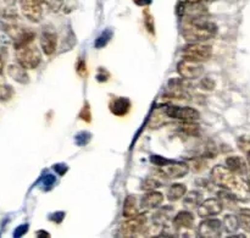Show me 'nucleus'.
I'll list each match as a JSON object with an SVG mask.
<instances>
[{"mask_svg":"<svg viewBox=\"0 0 250 238\" xmlns=\"http://www.w3.org/2000/svg\"><path fill=\"white\" fill-rule=\"evenodd\" d=\"M211 180L222 190L229 191L239 202L250 200V187L244 176L237 175L224 165H216L211 170Z\"/></svg>","mask_w":250,"mask_h":238,"instance_id":"obj_1","label":"nucleus"},{"mask_svg":"<svg viewBox=\"0 0 250 238\" xmlns=\"http://www.w3.org/2000/svg\"><path fill=\"white\" fill-rule=\"evenodd\" d=\"M217 33V26L205 17L185 19L182 36L187 43H204L214 38Z\"/></svg>","mask_w":250,"mask_h":238,"instance_id":"obj_2","label":"nucleus"},{"mask_svg":"<svg viewBox=\"0 0 250 238\" xmlns=\"http://www.w3.org/2000/svg\"><path fill=\"white\" fill-rule=\"evenodd\" d=\"M146 222H148V217L144 213H138L134 216L127 217L126 221L122 222L120 226V235L122 237L143 236L144 232L148 231Z\"/></svg>","mask_w":250,"mask_h":238,"instance_id":"obj_3","label":"nucleus"},{"mask_svg":"<svg viewBox=\"0 0 250 238\" xmlns=\"http://www.w3.org/2000/svg\"><path fill=\"white\" fill-rule=\"evenodd\" d=\"M16 60L19 65L24 67L26 70H33L38 67L42 61V53L33 44L16 48Z\"/></svg>","mask_w":250,"mask_h":238,"instance_id":"obj_4","label":"nucleus"},{"mask_svg":"<svg viewBox=\"0 0 250 238\" xmlns=\"http://www.w3.org/2000/svg\"><path fill=\"white\" fill-rule=\"evenodd\" d=\"M183 59L204 63L212 56V48L204 43H188L182 49Z\"/></svg>","mask_w":250,"mask_h":238,"instance_id":"obj_5","label":"nucleus"},{"mask_svg":"<svg viewBox=\"0 0 250 238\" xmlns=\"http://www.w3.org/2000/svg\"><path fill=\"white\" fill-rule=\"evenodd\" d=\"M165 114L171 119L180 120V121H197L200 119V112L190 107L166 105Z\"/></svg>","mask_w":250,"mask_h":238,"instance_id":"obj_6","label":"nucleus"},{"mask_svg":"<svg viewBox=\"0 0 250 238\" xmlns=\"http://www.w3.org/2000/svg\"><path fill=\"white\" fill-rule=\"evenodd\" d=\"M177 72L185 80H197L203 76L204 67L202 66V63L183 59L177 64Z\"/></svg>","mask_w":250,"mask_h":238,"instance_id":"obj_7","label":"nucleus"},{"mask_svg":"<svg viewBox=\"0 0 250 238\" xmlns=\"http://www.w3.org/2000/svg\"><path fill=\"white\" fill-rule=\"evenodd\" d=\"M43 2L42 0H20L22 15L31 22H39L43 16Z\"/></svg>","mask_w":250,"mask_h":238,"instance_id":"obj_8","label":"nucleus"},{"mask_svg":"<svg viewBox=\"0 0 250 238\" xmlns=\"http://www.w3.org/2000/svg\"><path fill=\"white\" fill-rule=\"evenodd\" d=\"M222 222L212 217H205L198 226V236L203 238H217L222 236Z\"/></svg>","mask_w":250,"mask_h":238,"instance_id":"obj_9","label":"nucleus"},{"mask_svg":"<svg viewBox=\"0 0 250 238\" xmlns=\"http://www.w3.org/2000/svg\"><path fill=\"white\" fill-rule=\"evenodd\" d=\"M178 14L185 19H197L208 16V7L204 2L183 1L178 5Z\"/></svg>","mask_w":250,"mask_h":238,"instance_id":"obj_10","label":"nucleus"},{"mask_svg":"<svg viewBox=\"0 0 250 238\" xmlns=\"http://www.w3.org/2000/svg\"><path fill=\"white\" fill-rule=\"evenodd\" d=\"M189 173V165L186 161H172L168 165L163 166L160 173L168 180H178L185 177Z\"/></svg>","mask_w":250,"mask_h":238,"instance_id":"obj_11","label":"nucleus"},{"mask_svg":"<svg viewBox=\"0 0 250 238\" xmlns=\"http://www.w3.org/2000/svg\"><path fill=\"white\" fill-rule=\"evenodd\" d=\"M224 210V205L220 202L219 198H209L207 200H203L198 207V215L200 217H212L221 214Z\"/></svg>","mask_w":250,"mask_h":238,"instance_id":"obj_12","label":"nucleus"},{"mask_svg":"<svg viewBox=\"0 0 250 238\" xmlns=\"http://www.w3.org/2000/svg\"><path fill=\"white\" fill-rule=\"evenodd\" d=\"M173 226L178 232H192L193 224H194V215L190 213V210H183L177 213L172 221Z\"/></svg>","mask_w":250,"mask_h":238,"instance_id":"obj_13","label":"nucleus"},{"mask_svg":"<svg viewBox=\"0 0 250 238\" xmlns=\"http://www.w3.org/2000/svg\"><path fill=\"white\" fill-rule=\"evenodd\" d=\"M164 203V195L159 191H148V193L142 197L141 200V209L143 210H154V209H158L161 204Z\"/></svg>","mask_w":250,"mask_h":238,"instance_id":"obj_14","label":"nucleus"},{"mask_svg":"<svg viewBox=\"0 0 250 238\" xmlns=\"http://www.w3.org/2000/svg\"><path fill=\"white\" fill-rule=\"evenodd\" d=\"M58 46V36L53 31H44L41 36V48L45 55L50 56L55 53Z\"/></svg>","mask_w":250,"mask_h":238,"instance_id":"obj_15","label":"nucleus"},{"mask_svg":"<svg viewBox=\"0 0 250 238\" xmlns=\"http://www.w3.org/2000/svg\"><path fill=\"white\" fill-rule=\"evenodd\" d=\"M109 109L115 116H125L128 114L129 109H131V102L128 98L125 97H117L110 102Z\"/></svg>","mask_w":250,"mask_h":238,"instance_id":"obj_16","label":"nucleus"},{"mask_svg":"<svg viewBox=\"0 0 250 238\" xmlns=\"http://www.w3.org/2000/svg\"><path fill=\"white\" fill-rule=\"evenodd\" d=\"M226 168H229V170L233 171L237 175H248V166H247V163L241 156H229L226 159Z\"/></svg>","mask_w":250,"mask_h":238,"instance_id":"obj_17","label":"nucleus"},{"mask_svg":"<svg viewBox=\"0 0 250 238\" xmlns=\"http://www.w3.org/2000/svg\"><path fill=\"white\" fill-rule=\"evenodd\" d=\"M7 73H9L10 77L14 81H16L17 83H21V85H27L29 82L28 73H27L26 68L22 67L19 64H11L7 67Z\"/></svg>","mask_w":250,"mask_h":238,"instance_id":"obj_18","label":"nucleus"},{"mask_svg":"<svg viewBox=\"0 0 250 238\" xmlns=\"http://www.w3.org/2000/svg\"><path fill=\"white\" fill-rule=\"evenodd\" d=\"M139 203H138V198L136 195H127L126 199L124 202V214L125 217H132L134 215H137L139 213Z\"/></svg>","mask_w":250,"mask_h":238,"instance_id":"obj_19","label":"nucleus"},{"mask_svg":"<svg viewBox=\"0 0 250 238\" xmlns=\"http://www.w3.org/2000/svg\"><path fill=\"white\" fill-rule=\"evenodd\" d=\"M185 199H183V205L187 208L188 210L197 209L203 202V195L197 192V191H192V192H187L185 195Z\"/></svg>","mask_w":250,"mask_h":238,"instance_id":"obj_20","label":"nucleus"},{"mask_svg":"<svg viewBox=\"0 0 250 238\" xmlns=\"http://www.w3.org/2000/svg\"><path fill=\"white\" fill-rule=\"evenodd\" d=\"M186 193H187V186L183 183H173L167 191V199L170 202H177L185 197Z\"/></svg>","mask_w":250,"mask_h":238,"instance_id":"obj_21","label":"nucleus"},{"mask_svg":"<svg viewBox=\"0 0 250 238\" xmlns=\"http://www.w3.org/2000/svg\"><path fill=\"white\" fill-rule=\"evenodd\" d=\"M217 198H219L220 202L222 203L224 208L227 207L229 209H233V208H236L237 203L239 202L233 193H231L229 191H226V190L220 191V192L217 193Z\"/></svg>","mask_w":250,"mask_h":238,"instance_id":"obj_22","label":"nucleus"},{"mask_svg":"<svg viewBox=\"0 0 250 238\" xmlns=\"http://www.w3.org/2000/svg\"><path fill=\"white\" fill-rule=\"evenodd\" d=\"M178 131L187 136L197 137L200 134V126L195 121H183L178 126Z\"/></svg>","mask_w":250,"mask_h":238,"instance_id":"obj_23","label":"nucleus"},{"mask_svg":"<svg viewBox=\"0 0 250 238\" xmlns=\"http://www.w3.org/2000/svg\"><path fill=\"white\" fill-rule=\"evenodd\" d=\"M222 227H224V230L227 234H234V232H237L239 229L238 216L233 214L226 215L224 217V221H222Z\"/></svg>","mask_w":250,"mask_h":238,"instance_id":"obj_24","label":"nucleus"},{"mask_svg":"<svg viewBox=\"0 0 250 238\" xmlns=\"http://www.w3.org/2000/svg\"><path fill=\"white\" fill-rule=\"evenodd\" d=\"M237 216H238L239 227H242V230L247 234H250V209L243 208V209L239 210Z\"/></svg>","mask_w":250,"mask_h":238,"instance_id":"obj_25","label":"nucleus"},{"mask_svg":"<svg viewBox=\"0 0 250 238\" xmlns=\"http://www.w3.org/2000/svg\"><path fill=\"white\" fill-rule=\"evenodd\" d=\"M143 15L146 28L148 29L151 34H155V21H154V17L153 15H151V12L149 11V9H146L143 11Z\"/></svg>","mask_w":250,"mask_h":238,"instance_id":"obj_26","label":"nucleus"},{"mask_svg":"<svg viewBox=\"0 0 250 238\" xmlns=\"http://www.w3.org/2000/svg\"><path fill=\"white\" fill-rule=\"evenodd\" d=\"M161 185H163V183H161V181L158 180L156 177H148L146 181H144L143 185H142V188L148 192V191L158 190L159 187H161Z\"/></svg>","mask_w":250,"mask_h":238,"instance_id":"obj_27","label":"nucleus"},{"mask_svg":"<svg viewBox=\"0 0 250 238\" xmlns=\"http://www.w3.org/2000/svg\"><path fill=\"white\" fill-rule=\"evenodd\" d=\"M111 36H112V32L109 31V29L103 32V33L98 37L97 41H95V43H94L95 48H104V46L109 43L110 39H111Z\"/></svg>","mask_w":250,"mask_h":238,"instance_id":"obj_28","label":"nucleus"},{"mask_svg":"<svg viewBox=\"0 0 250 238\" xmlns=\"http://www.w3.org/2000/svg\"><path fill=\"white\" fill-rule=\"evenodd\" d=\"M14 95V89L9 85H0V102H9Z\"/></svg>","mask_w":250,"mask_h":238,"instance_id":"obj_29","label":"nucleus"},{"mask_svg":"<svg viewBox=\"0 0 250 238\" xmlns=\"http://www.w3.org/2000/svg\"><path fill=\"white\" fill-rule=\"evenodd\" d=\"M199 87L204 90L215 89V81L210 77H204L199 83Z\"/></svg>","mask_w":250,"mask_h":238,"instance_id":"obj_30","label":"nucleus"},{"mask_svg":"<svg viewBox=\"0 0 250 238\" xmlns=\"http://www.w3.org/2000/svg\"><path fill=\"white\" fill-rule=\"evenodd\" d=\"M150 160H151V163L155 164V165H158V166H161V168H163V166L168 165V164H171L173 161V160H171V159L163 158V156H160V155H153L150 158Z\"/></svg>","mask_w":250,"mask_h":238,"instance_id":"obj_31","label":"nucleus"},{"mask_svg":"<svg viewBox=\"0 0 250 238\" xmlns=\"http://www.w3.org/2000/svg\"><path fill=\"white\" fill-rule=\"evenodd\" d=\"M90 139L89 132H81L77 137H76V143L78 146H87V143Z\"/></svg>","mask_w":250,"mask_h":238,"instance_id":"obj_32","label":"nucleus"},{"mask_svg":"<svg viewBox=\"0 0 250 238\" xmlns=\"http://www.w3.org/2000/svg\"><path fill=\"white\" fill-rule=\"evenodd\" d=\"M80 117L83 120V121L90 122V120H92V114H90L89 105L84 104V107H83L82 111L80 112Z\"/></svg>","mask_w":250,"mask_h":238,"instance_id":"obj_33","label":"nucleus"},{"mask_svg":"<svg viewBox=\"0 0 250 238\" xmlns=\"http://www.w3.org/2000/svg\"><path fill=\"white\" fill-rule=\"evenodd\" d=\"M77 72L81 77H85V75H87V64L82 59L77 64Z\"/></svg>","mask_w":250,"mask_h":238,"instance_id":"obj_34","label":"nucleus"},{"mask_svg":"<svg viewBox=\"0 0 250 238\" xmlns=\"http://www.w3.org/2000/svg\"><path fill=\"white\" fill-rule=\"evenodd\" d=\"M239 148L243 151H248L250 148V137H242L239 138Z\"/></svg>","mask_w":250,"mask_h":238,"instance_id":"obj_35","label":"nucleus"},{"mask_svg":"<svg viewBox=\"0 0 250 238\" xmlns=\"http://www.w3.org/2000/svg\"><path fill=\"white\" fill-rule=\"evenodd\" d=\"M63 217H65V213L58 212V213H54V214H51L49 219H50L51 221L56 222V224H60V222L63 220Z\"/></svg>","mask_w":250,"mask_h":238,"instance_id":"obj_36","label":"nucleus"},{"mask_svg":"<svg viewBox=\"0 0 250 238\" xmlns=\"http://www.w3.org/2000/svg\"><path fill=\"white\" fill-rule=\"evenodd\" d=\"M27 231H28V225H27V224L21 225V226H19L16 230H15L14 237H21V236H23V235L26 234Z\"/></svg>","mask_w":250,"mask_h":238,"instance_id":"obj_37","label":"nucleus"},{"mask_svg":"<svg viewBox=\"0 0 250 238\" xmlns=\"http://www.w3.org/2000/svg\"><path fill=\"white\" fill-rule=\"evenodd\" d=\"M54 170L56 171V173H59V175H65L66 171H67V166L63 165V164H56V165H54Z\"/></svg>","mask_w":250,"mask_h":238,"instance_id":"obj_38","label":"nucleus"},{"mask_svg":"<svg viewBox=\"0 0 250 238\" xmlns=\"http://www.w3.org/2000/svg\"><path fill=\"white\" fill-rule=\"evenodd\" d=\"M42 183H43L44 186H51L55 183V177H54L53 175H46L45 177L43 178V181H42Z\"/></svg>","mask_w":250,"mask_h":238,"instance_id":"obj_39","label":"nucleus"},{"mask_svg":"<svg viewBox=\"0 0 250 238\" xmlns=\"http://www.w3.org/2000/svg\"><path fill=\"white\" fill-rule=\"evenodd\" d=\"M102 72L103 73L99 72V75L97 76V80L99 81V82H106V81L109 80V73H107L104 68H102Z\"/></svg>","mask_w":250,"mask_h":238,"instance_id":"obj_40","label":"nucleus"},{"mask_svg":"<svg viewBox=\"0 0 250 238\" xmlns=\"http://www.w3.org/2000/svg\"><path fill=\"white\" fill-rule=\"evenodd\" d=\"M132 1H133L136 5H138V6L146 7L148 5H150L151 2H153V0H132Z\"/></svg>","mask_w":250,"mask_h":238,"instance_id":"obj_41","label":"nucleus"},{"mask_svg":"<svg viewBox=\"0 0 250 238\" xmlns=\"http://www.w3.org/2000/svg\"><path fill=\"white\" fill-rule=\"evenodd\" d=\"M186 1H190V2H208V1H214V0H186Z\"/></svg>","mask_w":250,"mask_h":238,"instance_id":"obj_42","label":"nucleus"},{"mask_svg":"<svg viewBox=\"0 0 250 238\" xmlns=\"http://www.w3.org/2000/svg\"><path fill=\"white\" fill-rule=\"evenodd\" d=\"M37 236L38 237H49V234H46L45 231H39L38 234H37Z\"/></svg>","mask_w":250,"mask_h":238,"instance_id":"obj_43","label":"nucleus"},{"mask_svg":"<svg viewBox=\"0 0 250 238\" xmlns=\"http://www.w3.org/2000/svg\"><path fill=\"white\" fill-rule=\"evenodd\" d=\"M42 2L46 5H53V2H55V0H42Z\"/></svg>","mask_w":250,"mask_h":238,"instance_id":"obj_44","label":"nucleus"},{"mask_svg":"<svg viewBox=\"0 0 250 238\" xmlns=\"http://www.w3.org/2000/svg\"><path fill=\"white\" fill-rule=\"evenodd\" d=\"M1 1H4L7 5H14L16 2V0H1Z\"/></svg>","mask_w":250,"mask_h":238,"instance_id":"obj_45","label":"nucleus"},{"mask_svg":"<svg viewBox=\"0 0 250 238\" xmlns=\"http://www.w3.org/2000/svg\"><path fill=\"white\" fill-rule=\"evenodd\" d=\"M2 71H4V61H2V59L0 58V75L2 73Z\"/></svg>","mask_w":250,"mask_h":238,"instance_id":"obj_46","label":"nucleus"},{"mask_svg":"<svg viewBox=\"0 0 250 238\" xmlns=\"http://www.w3.org/2000/svg\"><path fill=\"white\" fill-rule=\"evenodd\" d=\"M247 159H248V164H249V166H250V149L248 151V154H247Z\"/></svg>","mask_w":250,"mask_h":238,"instance_id":"obj_47","label":"nucleus"},{"mask_svg":"<svg viewBox=\"0 0 250 238\" xmlns=\"http://www.w3.org/2000/svg\"><path fill=\"white\" fill-rule=\"evenodd\" d=\"M247 180H248V183H249V187H250V173L248 175V178H247Z\"/></svg>","mask_w":250,"mask_h":238,"instance_id":"obj_48","label":"nucleus"}]
</instances>
